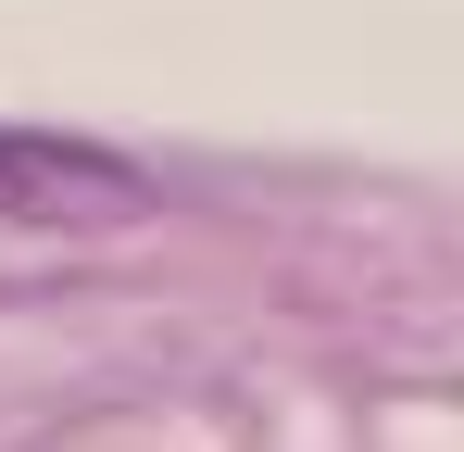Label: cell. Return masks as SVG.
I'll return each mask as SVG.
<instances>
[{"label": "cell", "mask_w": 464, "mask_h": 452, "mask_svg": "<svg viewBox=\"0 0 464 452\" xmlns=\"http://www.w3.org/2000/svg\"><path fill=\"white\" fill-rule=\"evenodd\" d=\"M0 214L13 226H126V214H151V189H139V163H113L88 139L0 126Z\"/></svg>", "instance_id": "6da1fadb"}]
</instances>
